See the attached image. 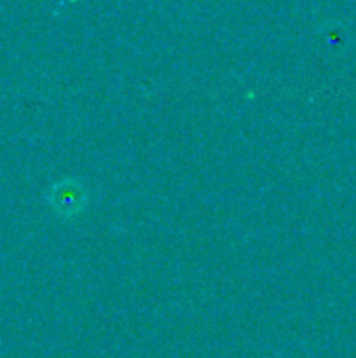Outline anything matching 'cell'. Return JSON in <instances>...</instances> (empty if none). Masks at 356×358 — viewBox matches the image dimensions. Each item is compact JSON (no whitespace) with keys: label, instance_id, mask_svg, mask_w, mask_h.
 <instances>
[{"label":"cell","instance_id":"obj_1","mask_svg":"<svg viewBox=\"0 0 356 358\" xmlns=\"http://www.w3.org/2000/svg\"><path fill=\"white\" fill-rule=\"evenodd\" d=\"M48 201L50 206L63 214V216H73L76 212H80L86 203V189L80 180L73 178H65L59 180L50 187L48 191Z\"/></svg>","mask_w":356,"mask_h":358}]
</instances>
